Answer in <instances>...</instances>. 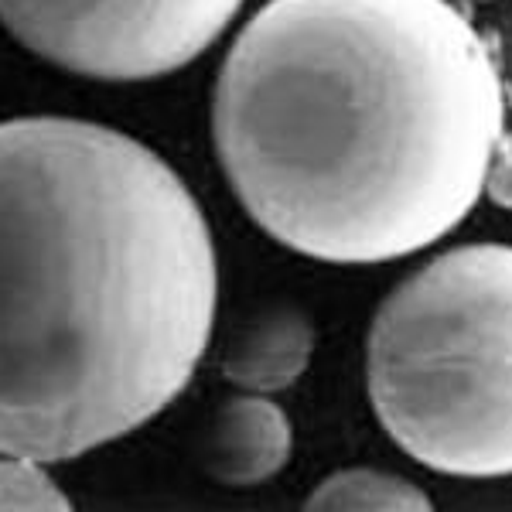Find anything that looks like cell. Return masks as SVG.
<instances>
[{"instance_id":"6da1fadb","label":"cell","mask_w":512,"mask_h":512,"mask_svg":"<svg viewBox=\"0 0 512 512\" xmlns=\"http://www.w3.org/2000/svg\"><path fill=\"white\" fill-rule=\"evenodd\" d=\"M506 113L499 59L454 0H267L222 62L212 134L280 246L386 263L475 209Z\"/></svg>"},{"instance_id":"7a4b0ae2","label":"cell","mask_w":512,"mask_h":512,"mask_svg":"<svg viewBox=\"0 0 512 512\" xmlns=\"http://www.w3.org/2000/svg\"><path fill=\"white\" fill-rule=\"evenodd\" d=\"M209 222L140 140L0 123V454L72 461L158 417L209 349Z\"/></svg>"},{"instance_id":"3957f363","label":"cell","mask_w":512,"mask_h":512,"mask_svg":"<svg viewBox=\"0 0 512 512\" xmlns=\"http://www.w3.org/2000/svg\"><path fill=\"white\" fill-rule=\"evenodd\" d=\"M383 431L454 478L512 475V246L468 243L403 280L366 349Z\"/></svg>"},{"instance_id":"277c9868","label":"cell","mask_w":512,"mask_h":512,"mask_svg":"<svg viewBox=\"0 0 512 512\" xmlns=\"http://www.w3.org/2000/svg\"><path fill=\"white\" fill-rule=\"evenodd\" d=\"M243 0H0L28 52L103 82H144L195 62Z\"/></svg>"},{"instance_id":"5b68a950","label":"cell","mask_w":512,"mask_h":512,"mask_svg":"<svg viewBox=\"0 0 512 512\" xmlns=\"http://www.w3.org/2000/svg\"><path fill=\"white\" fill-rule=\"evenodd\" d=\"M291 458V424L267 396H236L226 403L212 437V472L229 485H256L277 475Z\"/></svg>"},{"instance_id":"8992f818","label":"cell","mask_w":512,"mask_h":512,"mask_svg":"<svg viewBox=\"0 0 512 512\" xmlns=\"http://www.w3.org/2000/svg\"><path fill=\"white\" fill-rule=\"evenodd\" d=\"M311 355V328L304 318L274 315L253 325L250 332L236 338V345L226 355V376L236 386L256 393H274L291 386L304 373Z\"/></svg>"},{"instance_id":"52a82bcc","label":"cell","mask_w":512,"mask_h":512,"mask_svg":"<svg viewBox=\"0 0 512 512\" xmlns=\"http://www.w3.org/2000/svg\"><path fill=\"white\" fill-rule=\"evenodd\" d=\"M304 509L318 512V509H400V512H431V499L420 485L407 482L400 475L390 472H376V468H345L335 472L332 478L318 485L311 492V499L304 502Z\"/></svg>"},{"instance_id":"ba28073f","label":"cell","mask_w":512,"mask_h":512,"mask_svg":"<svg viewBox=\"0 0 512 512\" xmlns=\"http://www.w3.org/2000/svg\"><path fill=\"white\" fill-rule=\"evenodd\" d=\"M0 509H48L65 512L72 502L41 468V461L21 454H0Z\"/></svg>"},{"instance_id":"9c48e42d","label":"cell","mask_w":512,"mask_h":512,"mask_svg":"<svg viewBox=\"0 0 512 512\" xmlns=\"http://www.w3.org/2000/svg\"><path fill=\"white\" fill-rule=\"evenodd\" d=\"M485 188H492V198L502 205H512V140L502 134L499 147H495V158H492V171Z\"/></svg>"},{"instance_id":"30bf717a","label":"cell","mask_w":512,"mask_h":512,"mask_svg":"<svg viewBox=\"0 0 512 512\" xmlns=\"http://www.w3.org/2000/svg\"><path fill=\"white\" fill-rule=\"evenodd\" d=\"M454 4H458V7H461V4L472 7V4H489V0H454Z\"/></svg>"}]
</instances>
